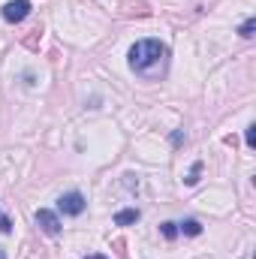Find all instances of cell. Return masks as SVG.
Segmentation results:
<instances>
[{
  "mask_svg": "<svg viewBox=\"0 0 256 259\" xmlns=\"http://www.w3.org/2000/svg\"><path fill=\"white\" fill-rule=\"evenodd\" d=\"M166 58H169V49H166L160 39H142V42H136V46L130 49V69L139 72V75L154 78V75L163 69Z\"/></svg>",
  "mask_w": 256,
  "mask_h": 259,
  "instance_id": "6da1fadb",
  "label": "cell"
},
{
  "mask_svg": "<svg viewBox=\"0 0 256 259\" xmlns=\"http://www.w3.org/2000/svg\"><path fill=\"white\" fill-rule=\"evenodd\" d=\"M30 15V3L27 0H9L6 6H3V18L9 21V24H18V21H24Z\"/></svg>",
  "mask_w": 256,
  "mask_h": 259,
  "instance_id": "7a4b0ae2",
  "label": "cell"
},
{
  "mask_svg": "<svg viewBox=\"0 0 256 259\" xmlns=\"http://www.w3.org/2000/svg\"><path fill=\"white\" fill-rule=\"evenodd\" d=\"M58 208L64 211V214H69V217H78L81 211H84V196L81 193H64L61 199H58Z\"/></svg>",
  "mask_w": 256,
  "mask_h": 259,
  "instance_id": "3957f363",
  "label": "cell"
},
{
  "mask_svg": "<svg viewBox=\"0 0 256 259\" xmlns=\"http://www.w3.org/2000/svg\"><path fill=\"white\" fill-rule=\"evenodd\" d=\"M36 223H39V229H42L46 235H61V220H58L55 211L39 208V211H36Z\"/></svg>",
  "mask_w": 256,
  "mask_h": 259,
  "instance_id": "277c9868",
  "label": "cell"
},
{
  "mask_svg": "<svg viewBox=\"0 0 256 259\" xmlns=\"http://www.w3.org/2000/svg\"><path fill=\"white\" fill-rule=\"evenodd\" d=\"M136 220H139V211H136V208H127V211H118V214H115V223H118V226H130V223H136Z\"/></svg>",
  "mask_w": 256,
  "mask_h": 259,
  "instance_id": "5b68a950",
  "label": "cell"
},
{
  "mask_svg": "<svg viewBox=\"0 0 256 259\" xmlns=\"http://www.w3.org/2000/svg\"><path fill=\"white\" fill-rule=\"evenodd\" d=\"M178 232H184V235H202V226H199V220H187V223L178 226Z\"/></svg>",
  "mask_w": 256,
  "mask_h": 259,
  "instance_id": "8992f818",
  "label": "cell"
},
{
  "mask_svg": "<svg viewBox=\"0 0 256 259\" xmlns=\"http://www.w3.org/2000/svg\"><path fill=\"white\" fill-rule=\"evenodd\" d=\"M253 30H256V18H247V21L241 24V30H238V33H241L244 39H250V36H253Z\"/></svg>",
  "mask_w": 256,
  "mask_h": 259,
  "instance_id": "52a82bcc",
  "label": "cell"
},
{
  "mask_svg": "<svg viewBox=\"0 0 256 259\" xmlns=\"http://www.w3.org/2000/svg\"><path fill=\"white\" fill-rule=\"evenodd\" d=\"M160 232H163V238H169V241H172V238L178 235V223H163V226H160Z\"/></svg>",
  "mask_w": 256,
  "mask_h": 259,
  "instance_id": "ba28073f",
  "label": "cell"
},
{
  "mask_svg": "<svg viewBox=\"0 0 256 259\" xmlns=\"http://www.w3.org/2000/svg\"><path fill=\"white\" fill-rule=\"evenodd\" d=\"M0 232H3V235H9V232H12V220H9L6 214H0Z\"/></svg>",
  "mask_w": 256,
  "mask_h": 259,
  "instance_id": "9c48e42d",
  "label": "cell"
},
{
  "mask_svg": "<svg viewBox=\"0 0 256 259\" xmlns=\"http://www.w3.org/2000/svg\"><path fill=\"white\" fill-rule=\"evenodd\" d=\"M244 142H247V148H256V127H247V133H244Z\"/></svg>",
  "mask_w": 256,
  "mask_h": 259,
  "instance_id": "30bf717a",
  "label": "cell"
},
{
  "mask_svg": "<svg viewBox=\"0 0 256 259\" xmlns=\"http://www.w3.org/2000/svg\"><path fill=\"white\" fill-rule=\"evenodd\" d=\"M199 169H202V163H193V172L187 175V184H196L199 181Z\"/></svg>",
  "mask_w": 256,
  "mask_h": 259,
  "instance_id": "8fae6325",
  "label": "cell"
},
{
  "mask_svg": "<svg viewBox=\"0 0 256 259\" xmlns=\"http://www.w3.org/2000/svg\"><path fill=\"white\" fill-rule=\"evenodd\" d=\"M84 259H106L103 253H91V256H84Z\"/></svg>",
  "mask_w": 256,
  "mask_h": 259,
  "instance_id": "7c38bea8",
  "label": "cell"
},
{
  "mask_svg": "<svg viewBox=\"0 0 256 259\" xmlns=\"http://www.w3.org/2000/svg\"><path fill=\"white\" fill-rule=\"evenodd\" d=\"M0 259H6V253H3V247H0Z\"/></svg>",
  "mask_w": 256,
  "mask_h": 259,
  "instance_id": "4fadbf2b",
  "label": "cell"
}]
</instances>
